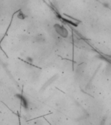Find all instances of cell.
Instances as JSON below:
<instances>
[{
    "label": "cell",
    "instance_id": "1",
    "mask_svg": "<svg viewBox=\"0 0 111 125\" xmlns=\"http://www.w3.org/2000/svg\"><path fill=\"white\" fill-rule=\"evenodd\" d=\"M17 17H18V18H19V19L23 20V19H24L25 16H24V15L23 14H22V12H20V13L18 14Z\"/></svg>",
    "mask_w": 111,
    "mask_h": 125
}]
</instances>
